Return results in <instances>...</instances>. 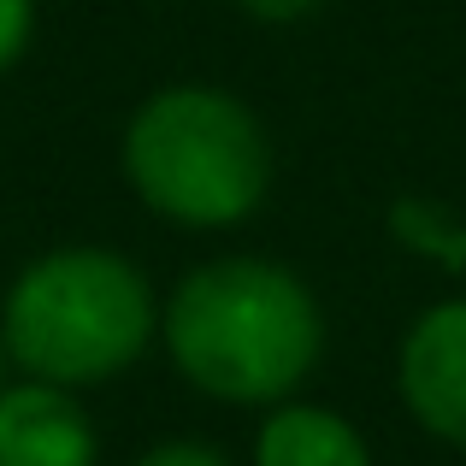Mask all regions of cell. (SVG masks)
I'll list each match as a JSON object with an SVG mask.
<instances>
[{"instance_id":"6da1fadb","label":"cell","mask_w":466,"mask_h":466,"mask_svg":"<svg viewBox=\"0 0 466 466\" xmlns=\"http://www.w3.org/2000/svg\"><path fill=\"white\" fill-rule=\"evenodd\" d=\"M159 349L171 372L225 408H278L301 396L325 354L313 284L266 254H218L159 301Z\"/></svg>"},{"instance_id":"7a4b0ae2","label":"cell","mask_w":466,"mask_h":466,"mask_svg":"<svg viewBox=\"0 0 466 466\" xmlns=\"http://www.w3.org/2000/svg\"><path fill=\"white\" fill-rule=\"evenodd\" d=\"M0 342L18 378L83 396L125 378L159 342V296L130 254L66 242L18 266L0 296Z\"/></svg>"},{"instance_id":"3957f363","label":"cell","mask_w":466,"mask_h":466,"mask_svg":"<svg viewBox=\"0 0 466 466\" xmlns=\"http://www.w3.org/2000/svg\"><path fill=\"white\" fill-rule=\"evenodd\" d=\"M118 166L130 195L183 230H237L272 195V137L260 113L218 83L154 89L130 113Z\"/></svg>"},{"instance_id":"277c9868","label":"cell","mask_w":466,"mask_h":466,"mask_svg":"<svg viewBox=\"0 0 466 466\" xmlns=\"http://www.w3.org/2000/svg\"><path fill=\"white\" fill-rule=\"evenodd\" d=\"M396 401L425 437L466 449V296L431 301L401 330Z\"/></svg>"},{"instance_id":"5b68a950","label":"cell","mask_w":466,"mask_h":466,"mask_svg":"<svg viewBox=\"0 0 466 466\" xmlns=\"http://www.w3.org/2000/svg\"><path fill=\"white\" fill-rule=\"evenodd\" d=\"M0 466H101V431L77 390L12 378L0 390Z\"/></svg>"},{"instance_id":"8992f818","label":"cell","mask_w":466,"mask_h":466,"mask_svg":"<svg viewBox=\"0 0 466 466\" xmlns=\"http://www.w3.org/2000/svg\"><path fill=\"white\" fill-rule=\"evenodd\" d=\"M248 466H378L366 431L349 413L325 408V401H278L260 413L248 443Z\"/></svg>"},{"instance_id":"52a82bcc","label":"cell","mask_w":466,"mask_h":466,"mask_svg":"<svg viewBox=\"0 0 466 466\" xmlns=\"http://www.w3.org/2000/svg\"><path fill=\"white\" fill-rule=\"evenodd\" d=\"M130 466H237V461L207 437H166V443H148Z\"/></svg>"},{"instance_id":"ba28073f","label":"cell","mask_w":466,"mask_h":466,"mask_svg":"<svg viewBox=\"0 0 466 466\" xmlns=\"http://www.w3.org/2000/svg\"><path fill=\"white\" fill-rule=\"evenodd\" d=\"M35 35V0H0V77L30 54Z\"/></svg>"},{"instance_id":"9c48e42d","label":"cell","mask_w":466,"mask_h":466,"mask_svg":"<svg viewBox=\"0 0 466 466\" xmlns=\"http://www.w3.org/2000/svg\"><path fill=\"white\" fill-rule=\"evenodd\" d=\"M319 6H325V0H237V12L254 18V24H301V18H313Z\"/></svg>"},{"instance_id":"30bf717a","label":"cell","mask_w":466,"mask_h":466,"mask_svg":"<svg viewBox=\"0 0 466 466\" xmlns=\"http://www.w3.org/2000/svg\"><path fill=\"white\" fill-rule=\"evenodd\" d=\"M12 378H18V372H12V354H6V342H0V390H6Z\"/></svg>"}]
</instances>
